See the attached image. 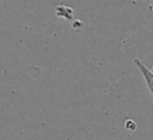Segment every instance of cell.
<instances>
[{
  "label": "cell",
  "instance_id": "1",
  "mask_svg": "<svg viewBox=\"0 0 153 140\" xmlns=\"http://www.w3.org/2000/svg\"><path fill=\"white\" fill-rule=\"evenodd\" d=\"M134 65L137 67V69L141 72L145 81H146V85L148 87V91L153 95V71L149 69L140 59H134Z\"/></svg>",
  "mask_w": 153,
  "mask_h": 140
},
{
  "label": "cell",
  "instance_id": "2",
  "mask_svg": "<svg viewBox=\"0 0 153 140\" xmlns=\"http://www.w3.org/2000/svg\"><path fill=\"white\" fill-rule=\"evenodd\" d=\"M152 71H153V67H152Z\"/></svg>",
  "mask_w": 153,
  "mask_h": 140
}]
</instances>
